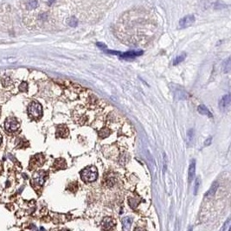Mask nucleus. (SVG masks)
I'll list each match as a JSON object with an SVG mask.
<instances>
[{
	"label": "nucleus",
	"instance_id": "f257e3e1",
	"mask_svg": "<svg viewBox=\"0 0 231 231\" xmlns=\"http://www.w3.org/2000/svg\"><path fill=\"white\" fill-rule=\"evenodd\" d=\"M81 178L85 183H93L98 178V171L94 166H87L81 172Z\"/></svg>",
	"mask_w": 231,
	"mask_h": 231
},
{
	"label": "nucleus",
	"instance_id": "f03ea898",
	"mask_svg": "<svg viewBox=\"0 0 231 231\" xmlns=\"http://www.w3.org/2000/svg\"><path fill=\"white\" fill-rule=\"evenodd\" d=\"M29 114L33 118H39L42 114V107L40 103L36 101H33L29 104L28 107Z\"/></svg>",
	"mask_w": 231,
	"mask_h": 231
},
{
	"label": "nucleus",
	"instance_id": "7ed1b4c3",
	"mask_svg": "<svg viewBox=\"0 0 231 231\" xmlns=\"http://www.w3.org/2000/svg\"><path fill=\"white\" fill-rule=\"evenodd\" d=\"M46 176H47V172H46L40 171V172H36L33 175V183L37 186H42L43 185L44 181H45Z\"/></svg>",
	"mask_w": 231,
	"mask_h": 231
},
{
	"label": "nucleus",
	"instance_id": "20e7f679",
	"mask_svg": "<svg viewBox=\"0 0 231 231\" xmlns=\"http://www.w3.org/2000/svg\"><path fill=\"white\" fill-rule=\"evenodd\" d=\"M19 122L15 118H10L5 122V129L8 132H15L19 127Z\"/></svg>",
	"mask_w": 231,
	"mask_h": 231
},
{
	"label": "nucleus",
	"instance_id": "39448f33",
	"mask_svg": "<svg viewBox=\"0 0 231 231\" xmlns=\"http://www.w3.org/2000/svg\"><path fill=\"white\" fill-rule=\"evenodd\" d=\"M143 55V51L142 50H130L125 53H121L119 55L120 58L121 59H133L135 57L140 56Z\"/></svg>",
	"mask_w": 231,
	"mask_h": 231
},
{
	"label": "nucleus",
	"instance_id": "423d86ee",
	"mask_svg": "<svg viewBox=\"0 0 231 231\" xmlns=\"http://www.w3.org/2000/svg\"><path fill=\"white\" fill-rule=\"evenodd\" d=\"M195 16L194 15H187L184 18L180 19L179 21V26L181 28H187L191 25H192L195 23Z\"/></svg>",
	"mask_w": 231,
	"mask_h": 231
},
{
	"label": "nucleus",
	"instance_id": "0eeeda50",
	"mask_svg": "<svg viewBox=\"0 0 231 231\" xmlns=\"http://www.w3.org/2000/svg\"><path fill=\"white\" fill-rule=\"evenodd\" d=\"M230 100L231 99H230V94L224 95V96L221 99V100H220V102H219V107H220V109H221L223 112L226 111V110L230 107Z\"/></svg>",
	"mask_w": 231,
	"mask_h": 231
},
{
	"label": "nucleus",
	"instance_id": "6e6552de",
	"mask_svg": "<svg viewBox=\"0 0 231 231\" xmlns=\"http://www.w3.org/2000/svg\"><path fill=\"white\" fill-rule=\"evenodd\" d=\"M101 225L105 230H111L115 225V221L112 217H104L101 222Z\"/></svg>",
	"mask_w": 231,
	"mask_h": 231
},
{
	"label": "nucleus",
	"instance_id": "1a4fd4ad",
	"mask_svg": "<svg viewBox=\"0 0 231 231\" xmlns=\"http://www.w3.org/2000/svg\"><path fill=\"white\" fill-rule=\"evenodd\" d=\"M195 172H196V161L193 159L189 166V173H188V180L189 183H191L195 177Z\"/></svg>",
	"mask_w": 231,
	"mask_h": 231
},
{
	"label": "nucleus",
	"instance_id": "9d476101",
	"mask_svg": "<svg viewBox=\"0 0 231 231\" xmlns=\"http://www.w3.org/2000/svg\"><path fill=\"white\" fill-rule=\"evenodd\" d=\"M56 134L58 137H61V138H66L68 134V127L64 125H61L59 126H57V129H56Z\"/></svg>",
	"mask_w": 231,
	"mask_h": 231
},
{
	"label": "nucleus",
	"instance_id": "9b49d317",
	"mask_svg": "<svg viewBox=\"0 0 231 231\" xmlns=\"http://www.w3.org/2000/svg\"><path fill=\"white\" fill-rule=\"evenodd\" d=\"M198 111L199 113H201V114H203V115H206V116H208L209 118H212V117H213L211 112H210V111L207 108V107H205L204 105H200V106L198 107Z\"/></svg>",
	"mask_w": 231,
	"mask_h": 231
},
{
	"label": "nucleus",
	"instance_id": "f8f14e48",
	"mask_svg": "<svg viewBox=\"0 0 231 231\" xmlns=\"http://www.w3.org/2000/svg\"><path fill=\"white\" fill-rule=\"evenodd\" d=\"M218 186H219V183H218L217 181H215V182L212 184V185L210 186V190L208 191V192L206 193L205 196H206V197H213V196L216 194Z\"/></svg>",
	"mask_w": 231,
	"mask_h": 231
},
{
	"label": "nucleus",
	"instance_id": "ddd939ff",
	"mask_svg": "<svg viewBox=\"0 0 231 231\" xmlns=\"http://www.w3.org/2000/svg\"><path fill=\"white\" fill-rule=\"evenodd\" d=\"M133 223V218L131 217H126L122 219V225L124 230H129Z\"/></svg>",
	"mask_w": 231,
	"mask_h": 231
},
{
	"label": "nucleus",
	"instance_id": "4468645a",
	"mask_svg": "<svg viewBox=\"0 0 231 231\" xmlns=\"http://www.w3.org/2000/svg\"><path fill=\"white\" fill-rule=\"evenodd\" d=\"M231 68V62H230V58H228L226 61L223 62V71L224 73H229L230 71Z\"/></svg>",
	"mask_w": 231,
	"mask_h": 231
},
{
	"label": "nucleus",
	"instance_id": "2eb2a0df",
	"mask_svg": "<svg viewBox=\"0 0 231 231\" xmlns=\"http://www.w3.org/2000/svg\"><path fill=\"white\" fill-rule=\"evenodd\" d=\"M110 133H111V130L109 128H107V127H104L99 132V136L101 139H104V138L107 137Z\"/></svg>",
	"mask_w": 231,
	"mask_h": 231
},
{
	"label": "nucleus",
	"instance_id": "dca6fc26",
	"mask_svg": "<svg viewBox=\"0 0 231 231\" xmlns=\"http://www.w3.org/2000/svg\"><path fill=\"white\" fill-rule=\"evenodd\" d=\"M185 57H186V54H185V53H183V54L178 55V56L174 59V61H173V65L176 66V65L179 64L180 62H182L185 59Z\"/></svg>",
	"mask_w": 231,
	"mask_h": 231
},
{
	"label": "nucleus",
	"instance_id": "f3484780",
	"mask_svg": "<svg viewBox=\"0 0 231 231\" xmlns=\"http://www.w3.org/2000/svg\"><path fill=\"white\" fill-rule=\"evenodd\" d=\"M67 23H68V24L70 27H72V28H75V27H77V25H78V20H77V18L74 17V16H72V17L68 18V21H67Z\"/></svg>",
	"mask_w": 231,
	"mask_h": 231
},
{
	"label": "nucleus",
	"instance_id": "a211bd4d",
	"mask_svg": "<svg viewBox=\"0 0 231 231\" xmlns=\"http://www.w3.org/2000/svg\"><path fill=\"white\" fill-rule=\"evenodd\" d=\"M38 6V1L37 0H29L27 3V7L29 10H34Z\"/></svg>",
	"mask_w": 231,
	"mask_h": 231
},
{
	"label": "nucleus",
	"instance_id": "6ab92c4d",
	"mask_svg": "<svg viewBox=\"0 0 231 231\" xmlns=\"http://www.w3.org/2000/svg\"><path fill=\"white\" fill-rule=\"evenodd\" d=\"M61 161H62V162H59V159H57V160L55 162V165H56V168H57V169H60V170L66 168V161H65L64 159H62Z\"/></svg>",
	"mask_w": 231,
	"mask_h": 231
},
{
	"label": "nucleus",
	"instance_id": "aec40b11",
	"mask_svg": "<svg viewBox=\"0 0 231 231\" xmlns=\"http://www.w3.org/2000/svg\"><path fill=\"white\" fill-rule=\"evenodd\" d=\"M199 185H200V178H198L196 179V184H195V186H194V195H197L198 188H199Z\"/></svg>",
	"mask_w": 231,
	"mask_h": 231
},
{
	"label": "nucleus",
	"instance_id": "412c9836",
	"mask_svg": "<svg viewBox=\"0 0 231 231\" xmlns=\"http://www.w3.org/2000/svg\"><path fill=\"white\" fill-rule=\"evenodd\" d=\"M230 223H231V220H230V219H228V221L225 223V224L223 225V227L221 229V231L229 230H230Z\"/></svg>",
	"mask_w": 231,
	"mask_h": 231
},
{
	"label": "nucleus",
	"instance_id": "4be33fe9",
	"mask_svg": "<svg viewBox=\"0 0 231 231\" xmlns=\"http://www.w3.org/2000/svg\"><path fill=\"white\" fill-rule=\"evenodd\" d=\"M19 89H20L22 92H26V91L28 90V85H27V83H26L25 81L22 82L21 85H20V87H19Z\"/></svg>",
	"mask_w": 231,
	"mask_h": 231
},
{
	"label": "nucleus",
	"instance_id": "5701e85b",
	"mask_svg": "<svg viewBox=\"0 0 231 231\" xmlns=\"http://www.w3.org/2000/svg\"><path fill=\"white\" fill-rule=\"evenodd\" d=\"M193 137H194V130L193 129H191L188 132V139H189V140L191 141L192 139H193Z\"/></svg>",
	"mask_w": 231,
	"mask_h": 231
},
{
	"label": "nucleus",
	"instance_id": "b1692460",
	"mask_svg": "<svg viewBox=\"0 0 231 231\" xmlns=\"http://www.w3.org/2000/svg\"><path fill=\"white\" fill-rule=\"evenodd\" d=\"M96 46H97V47H99L100 49H103V50H105L106 49H107V45H106V44H104L103 42H97V43H96Z\"/></svg>",
	"mask_w": 231,
	"mask_h": 231
},
{
	"label": "nucleus",
	"instance_id": "393cba45",
	"mask_svg": "<svg viewBox=\"0 0 231 231\" xmlns=\"http://www.w3.org/2000/svg\"><path fill=\"white\" fill-rule=\"evenodd\" d=\"M211 140H212V138H211V137H210V138H208V139H206V141L204 142V146H210V145L211 144Z\"/></svg>",
	"mask_w": 231,
	"mask_h": 231
},
{
	"label": "nucleus",
	"instance_id": "a878e982",
	"mask_svg": "<svg viewBox=\"0 0 231 231\" xmlns=\"http://www.w3.org/2000/svg\"><path fill=\"white\" fill-rule=\"evenodd\" d=\"M48 1V3H49V4H52L55 0H47Z\"/></svg>",
	"mask_w": 231,
	"mask_h": 231
},
{
	"label": "nucleus",
	"instance_id": "bb28decb",
	"mask_svg": "<svg viewBox=\"0 0 231 231\" xmlns=\"http://www.w3.org/2000/svg\"><path fill=\"white\" fill-rule=\"evenodd\" d=\"M1 142H2V136L0 135V145H1Z\"/></svg>",
	"mask_w": 231,
	"mask_h": 231
}]
</instances>
